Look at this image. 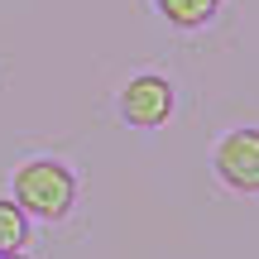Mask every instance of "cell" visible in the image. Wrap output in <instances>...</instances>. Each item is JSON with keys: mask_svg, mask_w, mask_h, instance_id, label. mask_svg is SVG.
I'll return each instance as SVG.
<instances>
[{"mask_svg": "<svg viewBox=\"0 0 259 259\" xmlns=\"http://www.w3.org/2000/svg\"><path fill=\"white\" fill-rule=\"evenodd\" d=\"M10 197L19 202V211L29 221H44V226H58L72 216L77 206V173L72 163L53 154H34V158H19L15 173H10Z\"/></svg>", "mask_w": 259, "mask_h": 259, "instance_id": "6da1fadb", "label": "cell"}, {"mask_svg": "<svg viewBox=\"0 0 259 259\" xmlns=\"http://www.w3.org/2000/svg\"><path fill=\"white\" fill-rule=\"evenodd\" d=\"M173 111H178V87L163 72H135L115 92V115L130 130H158L173 120Z\"/></svg>", "mask_w": 259, "mask_h": 259, "instance_id": "7a4b0ae2", "label": "cell"}, {"mask_svg": "<svg viewBox=\"0 0 259 259\" xmlns=\"http://www.w3.org/2000/svg\"><path fill=\"white\" fill-rule=\"evenodd\" d=\"M211 173L226 192L235 197H259V125L226 130L211 149Z\"/></svg>", "mask_w": 259, "mask_h": 259, "instance_id": "3957f363", "label": "cell"}, {"mask_svg": "<svg viewBox=\"0 0 259 259\" xmlns=\"http://www.w3.org/2000/svg\"><path fill=\"white\" fill-rule=\"evenodd\" d=\"M154 10L168 19L173 29H206L216 15H221V0H154Z\"/></svg>", "mask_w": 259, "mask_h": 259, "instance_id": "277c9868", "label": "cell"}, {"mask_svg": "<svg viewBox=\"0 0 259 259\" xmlns=\"http://www.w3.org/2000/svg\"><path fill=\"white\" fill-rule=\"evenodd\" d=\"M24 245H29V216L19 211L15 197H0V250L15 254V250H24Z\"/></svg>", "mask_w": 259, "mask_h": 259, "instance_id": "5b68a950", "label": "cell"}, {"mask_svg": "<svg viewBox=\"0 0 259 259\" xmlns=\"http://www.w3.org/2000/svg\"><path fill=\"white\" fill-rule=\"evenodd\" d=\"M5 259H29V254H24V250H15V254H5Z\"/></svg>", "mask_w": 259, "mask_h": 259, "instance_id": "8992f818", "label": "cell"}, {"mask_svg": "<svg viewBox=\"0 0 259 259\" xmlns=\"http://www.w3.org/2000/svg\"><path fill=\"white\" fill-rule=\"evenodd\" d=\"M0 259H5V250H0Z\"/></svg>", "mask_w": 259, "mask_h": 259, "instance_id": "52a82bcc", "label": "cell"}]
</instances>
